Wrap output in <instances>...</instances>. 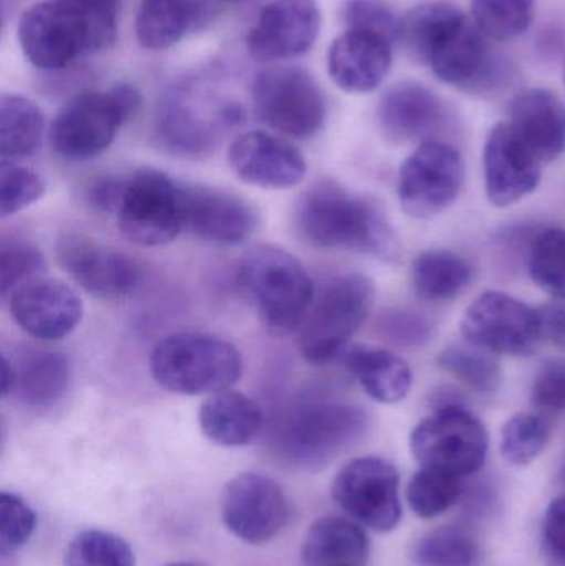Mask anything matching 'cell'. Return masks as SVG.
I'll return each instance as SVG.
<instances>
[{"label":"cell","instance_id":"obj_10","mask_svg":"<svg viewBox=\"0 0 565 566\" xmlns=\"http://www.w3.org/2000/svg\"><path fill=\"white\" fill-rule=\"evenodd\" d=\"M259 118L282 135L314 138L327 119V102L314 76L297 66H271L252 83Z\"/></svg>","mask_w":565,"mask_h":566},{"label":"cell","instance_id":"obj_31","mask_svg":"<svg viewBox=\"0 0 565 566\" xmlns=\"http://www.w3.org/2000/svg\"><path fill=\"white\" fill-rule=\"evenodd\" d=\"M473 281V268L457 252L433 249L421 252L411 265L415 292L427 302H450Z\"/></svg>","mask_w":565,"mask_h":566},{"label":"cell","instance_id":"obj_53","mask_svg":"<svg viewBox=\"0 0 565 566\" xmlns=\"http://www.w3.org/2000/svg\"><path fill=\"white\" fill-rule=\"evenodd\" d=\"M222 2H238V0H222Z\"/></svg>","mask_w":565,"mask_h":566},{"label":"cell","instance_id":"obj_41","mask_svg":"<svg viewBox=\"0 0 565 566\" xmlns=\"http://www.w3.org/2000/svg\"><path fill=\"white\" fill-rule=\"evenodd\" d=\"M75 15L85 33L88 53L108 50L118 29V0H56Z\"/></svg>","mask_w":565,"mask_h":566},{"label":"cell","instance_id":"obj_20","mask_svg":"<svg viewBox=\"0 0 565 566\" xmlns=\"http://www.w3.org/2000/svg\"><path fill=\"white\" fill-rule=\"evenodd\" d=\"M17 35L27 59L39 69H65L79 56L88 55L79 20L56 0L27 9L20 17Z\"/></svg>","mask_w":565,"mask_h":566},{"label":"cell","instance_id":"obj_32","mask_svg":"<svg viewBox=\"0 0 565 566\" xmlns=\"http://www.w3.org/2000/svg\"><path fill=\"white\" fill-rule=\"evenodd\" d=\"M45 118L42 109L20 95L0 98V155L20 159L33 155L42 143Z\"/></svg>","mask_w":565,"mask_h":566},{"label":"cell","instance_id":"obj_14","mask_svg":"<svg viewBox=\"0 0 565 566\" xmlns=\"http://www.w3.org/2000/svg\"><path fill=\"white\" fill-rule=\"evenodd\" d=\"M224 527L249 545L274 541L291 518V505L281 485L268 475H238L224 488L221 497Z\"/></svg>","mask_w":565,"mask_h":566},{"label":"cell","instance_id":"obj_28","mask_svg":"<svg viewBox=\"0 0 565 566\" xmlns=\"http://www.w3.org/2000/svg\"><path fill=\"white\" fill-rule=\"evenodd\" d=\"M202 434L222 448H244L264 429V412L242 392L209 396L199 408Z\"/></svg>","mask_w":565,"mask_h":566},{"label":"cell","instance_id":"obj_48","mask_svg":"<svg viewBox=\"0 0 565 566\" xmlns=\"http://www.w3.org/2000/svg\"><path fill=\"white\" fill-rule=\"evenodd\" d=\"M544 541L551 554L565 564V494L554 499L544 517Z\"/></svg>","mask_w":565,"mask_h":566},{"label":"cell","instance_id":"obj_6","mask_svg":"<svg viewBox=\"0 0 565 566\" xmlns=\"http://www.w3.org/2000/svg\"><path fill=\"white\" fill-rule=\"evenodd\" d=\"M142 95L132 85L73 96L50 126V145L66 161H86L112 146L116 133L135 115Z\"/></svg>","mask_w":565,"mask_h":566},{"label":"cell","instance_id":"obj_13","mask_svg":"<svg viewBox=\"0 0 565 566\" xmlns=\"http://www.w3.org/2000/svg\"><path fill=\"white\" fill-rule=\"evenodd\" d=\"M461 333L494 355H534L544 342L537 308L498 290L484 292L468 306Z\"/></svg>","mask_w":565,"mask_h":566},{"label":"cell","instance_id":"obj_39","mask_svg":"<svg viewBox=\"0 0 565 566\" xmlns=\"http://www.w3.org/2000/svg\"><path fill=\"white\" fill-rule=\"evenodd\" d=\"M550 438V422L543 416L521 412L508 419L501 431V455L508 464L524 468L540 458Z\"/></svg>","mask_w":565,"mask_h":566},{"label":"cell","instance_id":"obj_45","mask_svg":"<svg viewBox=\"0 0 565 566\" xmlns=\"http://www.w3.org/2000/svg\"><path fill=\"white\" fill-rule=\"evenodd\" d=\"M375 329L381 338L401 348H420L435 335L433 322L411 310H385L378 316Z\"/></svg>","mask_w":565,"mask_h":566},{"label":"cell","instance_id":"obj_22","mask_svg":"<svg viewBox=\"0 0 565 566\" xmlns=\"http://www.w3.org/2000/svg\"><path fill=\"white\" fill-rule=\"evenodd\" d=\"M228 159L242 182L261 189L294 188L307 175L301 149L268 132L238 136L229 146Z\"/></svg>","mask_w":565,"mask_h":566},{"label":"cell","instance_id":"obj_3","mask_svg":"<svg viewBox=\"0 0 565 566\" xmlns=\"http://www.w3.org/2000/svg\"><path fill=\"white\" fill-rule=\"evenodd\" d=\"M370 428L368 412L344 401L297 406L275 426L271 449L282 464L299 471H321L362 441Z\"/></svg>","mask_w":565,"mask_h":566},{"label":"cell","instance_id":"obj_21","mask_svg":"<svg viewBox=\"0 0 565 566\" xmlns=\"http://www.w3.org/2000/svg\"><path fill=\"white\" fill-rule=\"evenodd\" d=\"M259 214L234 192L185 186V232L218 245H238L258 231Z\"/></svg>","mask_w":565,"mask_h":566},{"label":"cell","instance_id":"obj_46","mask_svg":"<svg viewBox=\"0 0 565 566\" xmlns=\"http://www.w3.org/2000/svg\"><path fill=\"white\" fill-rule=\"evenodd\" d=\"M533 402L541 409L565 411V359L546 363L533 382Z\"/></svg>","mask_w":565,"mask_h":566},{"label":"cell","instance_id":"obj_38","mask_svg":"<svg viewBox=\"0 0 565 566\" xmlns=\"http://www.w3.org/2000/svg\"><path fill=\"white\" fill-rule=\"evenodd\" d=\"M132 545L112 532H80L65 552V566H135Z\"/></svg>","mask_w":565,"mask_h":566},{"label":"cell","instance_id":"obj_26","mask_svg":"<svg viewBox=\"0 0 565 566\" xmlns=\"http://www.w3.org/2000/svg\"><path fill=\"white\" fill-rule=\"evenodd\" d=\"M9 359L13 368L10 396L17 401L43 409L65 398L72 385V366L62 353L27 348Z\"/></svg>","mask_w":565,"mask_h":566},{"label":"cell","instance_id":"obj_29","mask_svg":"<svg viewBox=\"0 0 565 566\" xmlns=\"http://www.w3.org/2000/svg\"><path fill=\"white\" fill-rule=\"evenodd\" d=\"M301 557L305 566H367L370 541L357 522L327 515L308 528Z\"/></svg>","mask_w":565,"mask_h":566},{"label":"cell","instance_id":"obj_25","mask_svg":"<svg viewBox=\"0 0 565 566\" xmlns=\"http://www.w3.org/2000/svg\"><path fill=\"white\" fill-rule=\"evenodd\" d=\"M508 123L544 163L565 153V103L547 88H527L511 99Z\"/></svg>","mask_w":565,"mask_h":566},{"label":"cell","instance_id":"obj_23","mask_svg":"<svg viewBox=\"0 0 565 566\" xmlns=\"http://www.w3.org/2000/svg\"><path fill=\"white\" fill-rule=\"evenodd\" d=\"M448 123L450 113L443 99L423 83H397L378 103V125L395 145L438 142Z\"/></svg>","mask_w":565,"mask_h":566},{"label":"cell","instance_id":"obj_42","mask_svg":"<svg viewBox=\"0 0 565 566\" xmlns=\"http://www.w3.org/2000/svg\"><path fill=\"white\" fill-rule=\"evenodd\" d=\"M341 17L347 29L375 33L394 45L401 43L404 15L387 0H345Z\"/></svg>","mask_w":565,"mask_h":566},{"label":"cell","instance_id":"obj_40","mask_svg":"<svg viewBox=\"0 0 565 566\" xmlns=\"http://www.w3.org/2000/svg\"><path fill=\"white\" fill-rule=\"evenodd\" d=\"M46 269L40 249L20 235H7L0 244V293L9 298L23 283L40 277Z\"/></svg>","mask_w":565,"mask_h":566},{"label":"cell","instance_id":"obj_4","mask_svg":"<svg viewBox=\"0 0 565 566\" xmlns=\"http://www.w3.org/2000/svg\"><path fill=\"white\" fill-rule=\"evenodd\" d=\"M239 285L262 325L278 336L301 329L315 298L314 282L304 265L274 245H258L242 258Z\"/></svg>","mask_w":565,"mask_h":566},{"label":"cell","instance_id":"obj_24","mask_svg":"<svg viewBox=\"0 0 565 566\" xmlns=\"http://www.w3.org/2000/svg\"><path fill=\"white\" fill-rule=\"evenodd\" d=\"M394 46L384 36L347 29L328 49V75L344 92L355 95L374 92L390 73Z\"/></svg>","mask_w":565,"mask_h":566},{"label":"cell","instance_id":"obj_9","mask_svg":"<svg viewBox=\"0 0 565 566\" xmlns=\"http://www.w3.org/2000/svg\"><path fill=\"white\" fill-rule=\"evenodd\" d=\"M410 449L421 468L464 479L483 468L490 434L480 418L453 402L441 405L415 426Z\"/></svg>","mask_w":565,"mask_h":566},{"label":"cell","instance_id":"obj_5","mask_svg":"<svg viewBox=\"0 0 565 566\" xmlns=\"http://www.w3.org/2000/svg\"><path fill=\"white\" fill-rule=\"evenodd\" d=\"M153 379L181 396L228 391L244 371L241 353L228 339L209 333H176L159 342L149 358Z\"/></svg>","mask_w":565,"mask_h":566},{"label":"cell","instance_id":"obj_7","mask_svg":"<svg viewBox=\"0 0 565 566\" xmlns=\"http://www.w3.org/2000/svg\"><path fill=\"white\" fill-rule=\"evenodd\" d=\"M375 286L362 274L338 275L315 292L299 338L302 358L327 365L342 358L374 305Z\"/></svg>","mask_w":565,"mask_h":566},{"label":"cell","instance_id":"obj_36","mask_svg":"<svg viewBox=\"0 0 565 566\" xmlns=\"http://www.w3.org/2000/svg\"><path fill=\"white\" fill-rule=\"evenodd\" d=\"M463 494V478L421 468L407 485V501L415 515L435 518L450 511Z\"/></svg>","mask_w":565,"mask_h":566},{"label":"cell","instance_id":"obj_1","mask_svg":"<svg viewBox=\"0 0 565 566\" xmlns=\"http://www.w3.org/2000/svg\"><path fill=\"white\" fill-rule=\"evenodd\" d=\"M401 43L440 82L468 93H488L503 83V66L491 40L470 13L448 2H428L404 13Z\"/></svg>","mask_w":565,"mask_h":566},{"label":"cell","instance_id":"obj_51","mask_svg":"<svg viewBox=\"0 0 565 566\" xmlns=\"http://www.w3.org/2000/svg\"><path fill=\"white\" fill-rule=\"evenodd\" d=\"M557 479H559L561 484L565 485V452L563 454V459H561L559 472H557Z\"/></svg>","mask_w":565,"mask_h":566},{"label":"cell","instance_id":"obj_18","mask_svg":"<svg viewBox=\"0 0 565 566\" xmlns=\"http://www.w3.org/2000/svg\"><path fill=\"white\" fill-rule=\"evenodd\" d=\"M10 315L27 335L59 342L75 332L83 318L79 293L56 279L36 277L9 296Z\"/></svg>","mask_w":565,"mask_h":566},{"label":"cell","instance_id":"obj_17","mask_svg":"<svg viewBox=\"0 0 565 566\" xmlns=\"http://www.w3.org/2000/svg\"><path fill=\"white\" fill-rule=\"evenodd\" d=\"M321 22L315 0H272L249 32V53L261 62L304 55L317 40Z\"/></svg>","mask_w":565,"mask_h":566},{"label":"cell","instance_id":"obj_27","mask_svg":"<svg viewBox=\"0 0 565 566\" xmlns=\"http://www.w3.org/2000/svg\"><path fill=\"white\" fill-rule=\"evenodd\" d=\"M342 361L362 389L381 405L400 402L407 398L414 385L410 366L390 349L368 345L348 346Z\"/></svg>","mask_w":565,"mask_h":566},{"label":"cell","instance_id":"obj_11","mask_svg":"<svg viewBox=\"0 0 565 566\" xmlns=\"http://www.w3.org/2000/svg\"><path fill=\"white\" fill-rule=\"evenodd\" d=\"M332 497L370 531L387 534L400 524V474L387 459L365 455L347 462L332 482Z\"/></svg>","mask_w":565,"mask_h":566},{"label":"cell","instance_id":"obj_19","mask_svg":"<svg viewBox=\"0 0 565 566\" xmlns=\"http://www.w3.org/2000/svg\"><path fill=\"white\" fill-rule=\"evenodd\" d=\"M56 254L66 274L98 298H122L142 282V272L133 259L85 235H65Z\"/></svg>","mask_w":565,"mask_h":566},{"label":"cell","instance_id":"obj_33","mask_svg":"<svg viewBox=\"0 0 565 566\" xmlns=\"http://www.w3.org/2000/svg\"><path fill=\"white\" fill-rule=\"evenodd\" d=\"M438 366L474 391L494 392L503 382V369L496 355L467 339L447 346L438 355Z\"/></svg>","mask_w":565,"mask_h":566},{"label":"cell","instance_id":"obj_50","mask_svg":"<svg viewBox=\"0 0 565 566\" xmlns=\"http://www.w3.org/2000/svg\"><path fill=\"white\" fill-rule=\"evenodd\" d=\"M13 389V368L10 363L9 356L3 353L2 355V398H10Z\"/></svg>","mask_w":565,"mask_h":566},{"label":"cell","instance_id":"obj_49","mask_svg":"<svg viewBox=\"0 0 565 566\" xmlns=\"http://www.w3.org/2000/svg\"><path fill=\"white\" fill-rule=\"evenodd\" d=\"M123 181L125 179L105 178L93 182L86 191V201L98 211L115 214L119 196H122Z\"/></svg>","mask_w":565,"mask_h":566},{"label":"cell","instance_id":"obj_54","mask_svg":"<svg viewBox=\"0 0 565 566\" xmlns=\"http://www.w3.org/2000/svg\"><path fill=\"white\" fill-rule=\"evenodd\" d=\"M564 85H565V65H564Z\"/></svg>","mask_w":565,"mask_h":566},{"label":"cell","instance_id":"obj_15","mask_svg":"<svg viewBox=\"0 0 565 566\" xmlns=\"http://www.w3.org/2000/svg\"><path fill=\"white\" fill-rule=\"evenodd\" d=\"M239 122L241 115L234 106L201 96L196 98L192 93L179 90L163 103L158 132L169 151L201 158L209 155Z\"/></svg>","mask_w":565,"mask_h":566},{"label":"cell","instance_id":"obj_44","mask_svg":"<svg viewBox=\"0 0 565 566\" xmlns=\"http://www.w3.org/2000/svg\"><path fill=\"white\" fill-rule=\"evenodd\" d=\"M36 514L20 495L2 492L0 495V554L2 558L15 554L32 538Z\"/></svg>","mask_w":565,"mask_h":566},{"label":"cell","instance_id":"obj_34","mask_svg":"<svg viewBox=\"0 0 565 566\" xmlns=\"http://www.w3.org/2000/svg\"><path fill=\"white\" fill-rule=\"evenodd\" d=\"M411 557L418 566H478L481 551L470 532L447 525L418 538Z\"/></svg>","mask_w":565,"mask_h":566},{"label":"cell","instance_id":"obj_16","mask_svg":"<svg viewBox=\"0 0 565 566\" xmlns=\"http://www.w3.org/2000/svg\"><path fill=\"white\" fill-rule=\"evenodd\" d=\"M484 182L491 205L510 208L540 188L543 161L504 122L494 126L483 149Z\"/></svg>","mask_w":565,"mask_h":566},{"label":"cell","instance_id":"obj_37","mask_svg":"<svg viewBox=\"0 0 565 566\" xmlns=\"http://www.w3.org/2000/svg\"><path fill=\"white\" fill-rule=\"evenodd\" d=\"M530 275L540 289L565 296V229H544L530 245Z\"/></svg>","mask_w":565,"mask_h":566},{"label":"cell","instance_id":"obj_30","mask_svg":"<svg viewBox=\"0 0 565 566\" xmlns=\"http://www.w3.org/2000/svg\"><path fill=\"white\" fill-rule=\"evenodd\" d=\"M201 17L198 0H142L136 39L145 49H169L181 42L201 22Z\"/></svg>","mask_w":565,"mask_h":566},{"label":"cell","instance_id":"obj_35","mask_svg":"<svg viewBox=\"0 0 565 566\" xmlns=\"http://www.w3.org/2000/svg\"><path fill=\"white\" fill-rule=\"evenodd\" d=\"M536 0H470V15L494 42H511L530 30Z\"/></svg>","mask_w":565,"mask_h":566},{"label":"cell","instance_id":"obj_47","mask_svg":"<svg viewBox=\"0 0 565 566\" xmlns=\"http://www.w3.org/2000/svg\"><path fill=\"white\" fill-rule=\"evenodd\" d=\"M544 342L565 349V296H553L537 308Z\"/></svg>","mask_w":565,"mask_h":566},{"label":"cell","instance_id":"obj_43","mask_svg":"<svg viewBox=\"0 0 565 566\" xmlns=\"http://www.w3.org/2000/svg\"><path fill=\"white\" fill-rule=\"evenodd\" d=\"M45 192V181L27 166L2 159L0 166V214H17L39 201Z\"/></svg>","mask_w":565,"mask_h":566},{"label":"cell","instance_id":"obj_2","mask_svg":"<svg viewBox=\"0 0 565 566\" xmlns=\"http://www.w3.org/2000/svg\"><path fill=\"white\" fill-rule=\"evenodd\" d=\"M294 226L314 248L358 252L381 261H394L400 252L384 211L331 179L302 192L294 209Z\"/></svg>","mask_w":565,"mask_h":566},{"label":"cell","instance_id":"obj_8","mask_svg":"<svg viewBox=\"0 0 565 566\" xmlns=\"http://www.w3.org/2000/svg\"><path fill=\"white\" fill-rule=\"evenodd\" d=\"M185 186L153 168L126 178L115 212L123 238L139 248L171 244L185 232Z\"/></svg>","mask_w":565,"mask_h":566},{"label":"cell","instance_id":"obj_12","mask_svg":"<svg viewBox=\"0 0 565 566\" xmlns=\"http://www.w3.org/2000/svg\"><path fill=\"white\" fill-rule=\"evenodd\" d=\"M467 168L448 143H421L400 168L398 198L414 219H430L450 208L463 189Z\"/></svg>","mask_w":565,"mask_h":566},{"label":"cell","instance_id":"obj_52","mask_svg":"<svg viewBox=\"0 0 565 566\" xmlns=\"http://www.w3.org/2000/svg\"><path fill=\"white\" fill-rule=\"evenodd\" d=\"M165 566H208L201 564V562H175V564H168Z\"/></svg>","mask_w":565,"mask_h":566}]
</instances>
